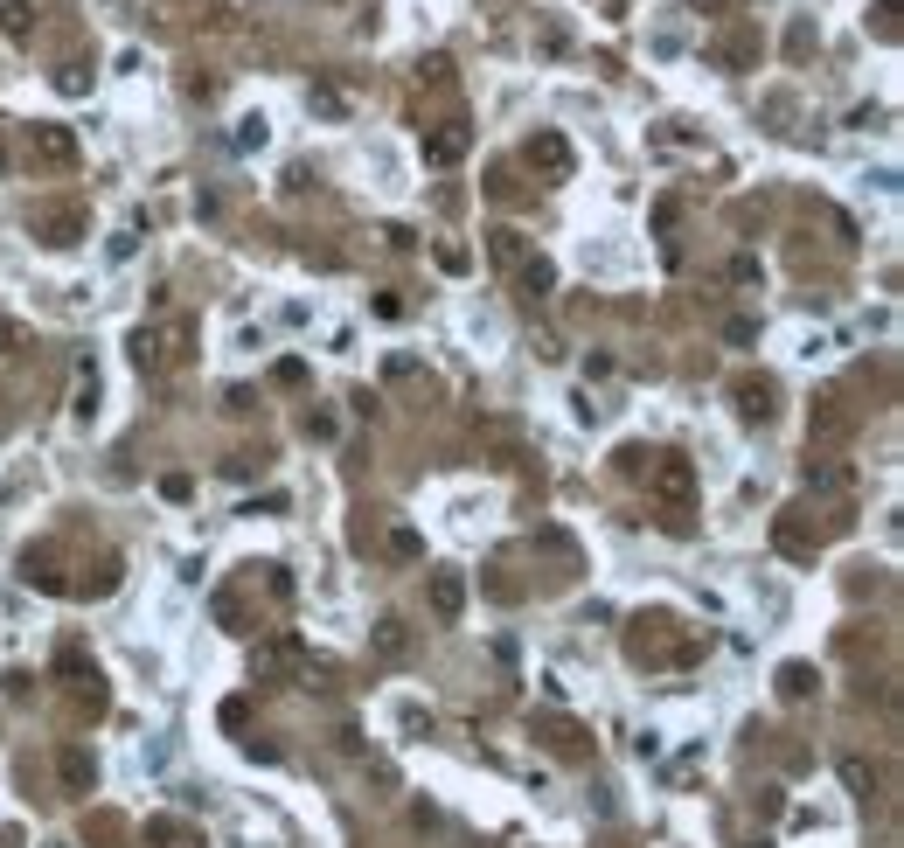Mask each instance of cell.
<instances>
[{
  "instance_id": "17",
  "label": "cell",
  "mask_w": 904,
  "mask_h": 848,
  "mask_svg": "<svg viewBox=\"0 0 904 848\" xmlns=\"http://www.w3.org/2000/svg\"><path fill=\"white\" fill-rule=\"evenodd\" d=\"M842 779H849V786L870 800V786H877V765H863V758H842Z\"/></svg>"
},
{
  "instance_id": "6",
  "label": "cell",
  "mask_w": 904,
  "mask_h": 848,
  "mask_svg": "<svg viewBox=\"0 0 904 848\" xmlns=\"http://www.w3.org/2000/svg\"><path fill=\"white\" fill-rule=\"evenodd\" d=\"M35 160L70 167V160H77V133H70V126H35Z\"/></svg>"
},
{
  "instance_id": "5",
  "label": "cell",
  "mask_w": 904,
  "mask_h": 848,
  "mask_svg": "<svg viewBox=\"0 0 904 848\" xmlns=\"http://www.w3.org/2000/svg\"><path fill=\"white\" fill-rule=\"evenodd\" d=\"M56 772H63V786H70V793H91V786H98V765H91V751H84V744H63V751H56Z\"/></svg>"
},
{
  "instance_id": "7",
  "label": "cell",
  "mask_w": 904,
  "mask_h": 848,
  "mask_svg": "<svg viewBox=\"0 0 904 848\" xmlns=\"http://www.w3.org/2000/svg\"><path fill=\"white\" fill-rule=\"evenodd\" d=\"M772 543H779L786 557H814V550H821V536H807V529L793 522V508H786L779 522H772Z\"/></svg>"
},
{
  "instance_id": "9",
  "label": "cell",
  "mask_w": 904,
  "mask_h": 848,
  "mask_svg": "<svg viewBox=\"0 0 904 848\" xmlns=\"http://www.w3.org/2000/svg\"><path fill=\"white\" fill-rule=\"evenodd\" d=\"M738 411H745L752 424L772 418V383H765V376H738Z\"/></svg>"
},
{
  "instance_id": "14",
  "label": "cell",
  "mask_w": 904,
  "mask_h": 848,
  "mask_svg": "<svg viewBox=\"0 0 904 848\" xmlns=\"http://www.w3.org/2000/svg\"><path fill=\"white\" fill-rule=\"evenodd\" d=\"M779 696H786V703H800V696H814V668H800V661H786V668H779Z\"/></svg>"
},
{
  "instance_id": "15",
  "label": "cell",
  "mask_w": 904,
  "mask_h": 848,
  "mask_svg": "<svg viewBox=\"0 0 904 848\" xmlns=\"http://www.w3.org/2000/svg\"><path fill=\"white\" fill-rule=\"evenodd\" d=\"M807 487L814 494H849V466H807Z\"/></svg>"
},
{
  "instance_id": "19",
  "label": "cell",
  "mask_w": 904,
  "mask_h": 848,
  "mask_svg": "<svg viewBox=\"0 0 904 848\" xmlns=\"http://www.w3.org/2000/svg\"><path fill=\"white\" fill-rule=\"evenodd\" d=\"M522 285H529V299H543V292H550V285H557V272H550V265H543V258H536V265H529V272H522Z\"/></svg>"
},
{
  "instance_id": "8",
  "label": "cell",
  "mask_w": 904,
  "mask_h": 848,
  "mask_svg": "<svg viewBox=\"0 0 904 848\" xmlns=\"http://www.w3.org/2000/svg\"><path fill=\"white\" fill-rule=\"evenodd\" d=\"M369 647H376L383 661H404V654H411V626H404V619H376Z\"/></svg>"
},
{
  "instance_id": "20",
  "label": "cell",
  "mask_w": 904,
  "mask_h": 848,
  "mask_svg": "<svg viewBox=\"0 0 904 848\" xmlns=\"http://www.w3.org/2000/svg\"><path fill=\"white\" fill-rule=\"evenodd\" d=\"M313 112H327V119H334V112H341V91H334V84H313Z\"/></svg>"
},
{
  "instance_id": "4",
  "label": "cell",
  "mask_w": 904,
  "mask_h": 848,
  "mask_svg": "<svg viewBox=\"0 0 904 848\" xmlns=\"http://www.w3.org/2000/svg\"><path fill=\"white\" fill-rule=\"evenodd\" d=\"M35 237H42L49 251H70V244L84 237V216H77V209H49V216H35Z\"/></svg>"
},
{
  "instance_id": "13",
  "label": "cell",
  "mask_w": 904,
  "mask_h": 848,
  "mask_svg": "<svg viewBox=\"0 0 904 848\" xmlns=\"http://www.w3.org/2000/svg\"><path fill=\"white\" fill-rule=\"evenodd\" d=\"M0 28H7L14 42H28V28H35V0H7V7H0Z\"/></svg>"
},
{
  "instance_id": "18",
  "label": "cell",
  "mask_w": 904,
  "mask_h": 848,
  "mask_svg": "<svg viewBox=\"0 0 904 848\" xmlns=\"http://www.w3.org/2000/svg\"><path fill=\"white\" fill-rule=\"evenodd\" d=\"M70 411H77V418H91V411H98V376H91V369L77 376V404H70Z\"/></svg>"
},
{
  "instance_id": "11",
  "label": "cell",
  "mask_w": 904,
  "mask_h": 848,
  "mask_svg": "<svg viewBox=\"0 0 904 848\" xmlns=\"http://www.w3.org/2000/svg\"><path fill=\"white\" fill-rule=\"evenodd\" d=\"M814 438H849V411H842V397H821L814 404V418H807Z\"/></svg>"
},
{
  "instance_id": "12",
  "label": "cell",
  "mask_w": 904,
  "mask_h": 848,
  "mask_svg": "<svg viewBox=\"0 0 904 848\" xmlns=\"http://www.w3.org/2000/svg\"><path fill=\"white\" fill-rule=\"evenodd\" d=\"M133 362H140V369H167V334L140 327V334H133Z\"/></svg>"
},
{
  "instance_id": "22",
  "label": "cell",
  "mask_w": 904,
  "mask_h": 848,
  "mask_svg": "<svg viewBox=\"0 0 904 848\" xmlns=\"http://www.w3.org/2000/svg\"><path fill=\"white\" fill-rule=\"evenodd\" d=\"M0 174H7V146H0Z\"/></svg>"
},
{
  "instance_id": "10",
  "label": "cell",
  "mask_w": 904,
  "mask_h": 848,
  "mask_svg": "<svg viewBox=\"0 0 904 848\" xmlns=\"http://www.w3.org/2000/svg\"><path fill=\"white\" fill-rule=\"evenodd\" d=\"M466 153V126H439V133H425V160L432 167H452Z\"/></svg>"
},
{
  "instance_id": "2",
  "label": "cell",
  "mask_w": 904,
  "mask_h": 848,
  "mask_svg": "<svg viewBox=\"0 0 904 848\" xmlns=\"http://www.w3.org/2000/svg\"><path fill=\"white\" fill-rule=\"evenodd\" d=\"M425 598H432V619H459L466 612V577L459 570H432V584H425Z\"/></svg>"
},
{
  "instance_id": "21",
  "label": "cell",
  "mask_w": 904,
  "mask_h": 848,
  "mask_svg": "<svg viewBox=\"0 0 904 848\" xmlns=\"http://www.w3.org/2000/svg\"><path fill=\"white\" fill-rule=\"evenodd\" d=\"M14 348H21V327H14V320H0V355H14Z\"/></svg>"
},
{
  "instance_id": "1",
  "label": "cell",
  "mask_w": 904,
  "mask_h": 848,
  "mask_svg": "<svg viewBox=\"0 0 904 848\" xmlns=\"http://www.w3.org/2000/svg\"><path fill=\"white\" fill-rule=\"evenodd\" d=\"M647 480H654V494H661L668 508H689V501H696V466H689V459H675V452H668V459H654V473H647Z\"/></svg>"
},
{
  "instance_id": "23",
  "label": "cell",
  "mask_w": 904,
  "mask_h": 848,
  "mask_svg": "<svg viewBox=\"0 0 904 848\" xmlns=\"http://www.w3.org/2000/svg\"><path fill=\"white\" fill-rule=\"evenodd\" d=\"M696 7H724V0H696Z\"/></svg>"
},
{
  "instance_id": "3",
  "label": "cell",
  "mask_w": 904,
  "mask_h": 848,
  "mask_svg": "<svg viewBox=\"0 0 904 848\" xmlns=\"http://www.w3.org/2000/svg\"><path fill=\"white\" fill-rule=\"evenodd\" d=\"M522 160H529V167H543V174H557V181L571 174V146H564V133H536V140L522 146Z\"/></svg>"
},
{
  "instance_id": "16",
  "label": "cell",
  "mask_w": 904,
  "mask_h": 848,
  "mask_svg": "<svg viewBox=\"0 0 904 848\" xmlns=\"http://www.w3.org/2000/svg\"><path fill=\"white\" fill-rule=\"evenodd\" d=\"M390 557H397V564H418V557H425L418 529H390Z\"/></svg>"
}]
</instances>
